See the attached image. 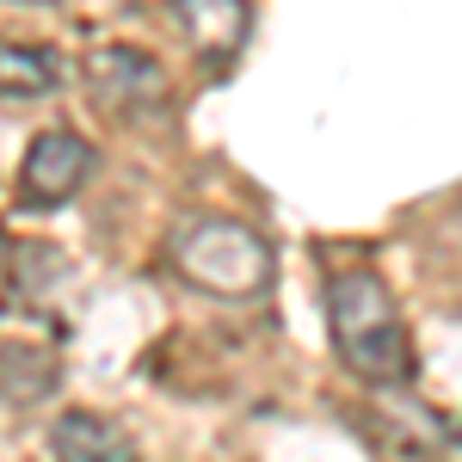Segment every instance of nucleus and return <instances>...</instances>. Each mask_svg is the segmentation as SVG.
<instances>
[{
  "label": "nucleus",
  "instance_id": "obj_6",
  "mask_svg": "<svg viewBox=\"0 0 462 462\" xmlns=\"http://www.w3.org/2000/svg\"><path fill=\"white\" fill-rule=\"evenodd\" d=\"M50 457H62V462H130L136 457V438L117 426V420L93 413V407H69L50 426Z\"/></svg>",
  "mask_w": 462,
  "mask_h": 462
},
{
  "label": "nucleus",
  "instance_id": "obj_5",
  "mask_svg": "<svg viewBox=\"0 0 462 462\" xmlns=\"http://www.w3.org/2000/svg\"><path fill=\"white\" fill-rule=\"evenodd\" d=\"M173 13H179L185 43H191L210 69H228V62L241 56L247 32H253L247 0H173Z\"/></svg>",
  "mask_w": 462,
  "mask_h": 462
},
{
  "label": "nucleus",
  "instance_id": "obj_9",
  "mask_svg": "<svg viewBox=\"0 0 462 462\" xmlns=\"http://www.w3.org/2000/svg\"><path fill=\"white\" fill-rule=\"evenodd\" d=\"M19 6H50V0H19Z\"/></svg>",
  "mask_w": 462,
  "mask_h": 462
},
{
  "label": "nucleus",
  "instance_id": "obj_7",
  "mask_svg": "<svg viewBox=\"0 0 462 462\" xmlns=\"http://www.w3.org/2000/svg\"><path fill=\"white\" fill-rule=\"evenodd\" d=\"M56 383H62V364L50 346H32V339L0 346V401L6 407H37L56 394Z\"/></svg>",
  "mask_w": 462,
  "mask_h": 462
},
{
  "label": "nucleus",
  "instance_id": "obj_1",
  "mask_svg": "<svg viewBox=\"0 0 462 462\" xmlns=\"http://www.w3.org/2000/svg\"><path fill=\"white\" fill-rule=\"evenodd\" d=\"M327 333H333V352L352 370L357 383L370 389H394L413 376V339H407V320L394 309L389 284L370 272V265H346L327 278Z\"/></svg>",
  "mask_w": 462,
  "mask_h": 462
},
{
  "label": "nucleus",
  "instance_id": "obj_8",
  "mask_svg": "<svg viewBox=\"0 0 462 462\" xmlns=\"http://www.w3.org/2000/svg\"><path fill=\"white\" fill-rule=\"evenodd\" d=\"M62 87V56L32 37H0V99H43Z\"/></svg>",
  "mask_w": 462,
  "mask_h": 462
},
{
  "label": "nucleus",
  "instance_id": "obj_3",
  "mask_svg": "<svg viewBox=\"0 0 462 462\" xmlns=\"http://www.w3.org/2000/svg\"><path fill=\"white\" fill-rule=\"evenodd\" d=\"M93 143L80 130H37L25 161H19V204L25 210H56L93 179Z\"/></svg>",
  "mask_w": 462,
  "mask_h": 462
},
{
  "label": "nucleus",
  "instance_id": "obj_2",
  "mask_svg": "<svg viewBox=\"0 0 462 462\" xmlns=\"http://www.w3.org/2000/svg\"><path fill=\"white\" fill-rule=\"evenodd\" d=\"M167 259L191 290L222 296V302L265 296L272 272H278L272 241L259 228H247V222H235V216H185L173 228V241H167Z\"/></svg>",
  "mask_w": 462,
  "mask_h": 462
},
{
  "label": "nucleus",
  "instance_id": "obj_4",
  "mask_svg": "<svg viewBox=\"0 0 462 462\" xmlns=\"http://www.w3.org/2000/svg\"><path fill=\"white\" fill-rule=\"evenodd\" d=\"M87 87H93V99L117 117H143V111H161L173 99V87H167V74L154 56L143 50H99V56H87Z\"/></svg>",
  "mask_w": 462,
  "mask_h": 462
}]
</instances>
